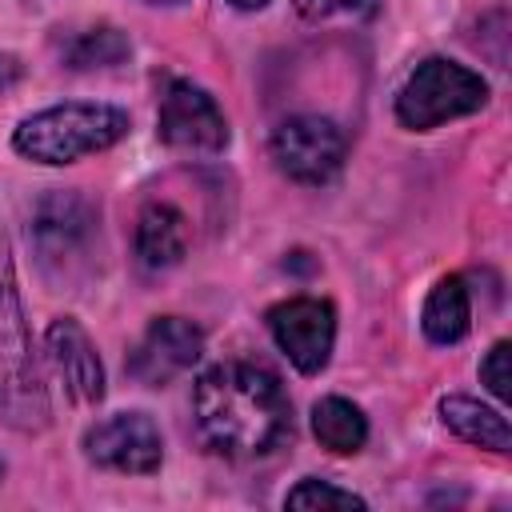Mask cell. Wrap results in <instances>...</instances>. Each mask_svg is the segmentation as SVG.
Here are the masks:
<instances>
[{
	"label": "cell",
	"instance_id": "cell-1",
	"mask_svg": "<svg viewBox=\"0 0 512 512\" xmlns=\"http://www.w3.org/2000/svg\"><path fill=\"white\" fill-rule=\"evenodd\" d=\"M196 428L212 452L232 460L268 456L292 440V404L276 372L260 364H216L192 388Z\"/></svg>",
	"mask_w": 512,
	"mask_h": 512
},
{
	"label": "cell",
	"instance_id": "cell-2",
	"mask_svg": "<svg viewBox=\"0 0 512 512\" xmlns=\"http://www.w3.org/2000/svg\"><path fill=\"white\" fill-rule=\"evenodd\" d=\"M0 420L16 432H44L52 420V404L32 352L4 228H0Z\"/></svg>",
	"mask_w": 512,
	"mask_h": 512
},
{
	"label": "cell",
	"instance_id": "cell-3",
	"mask_svg": "<svg viewBox=\"0 0 512 512\" xmlns=\"http://www.w3.org/2000/svg\"><path fill=\"white\" fill-rule=\"evenodd\" d=\"M124 136H128L124 108L68 100V104H52V108L20 120V128L12 132V148L36 164H72L80 156L112 148Z\"/></svg>",
	"mask_w": 512,
	"mask_h": 512
},
{
	"label": "cell",
	"instance_id": "cell-4",
	"mask_svg": "<svg viewBox=\"0 0 512 512\" xmlns=\"http://www.w3.org/2000/svg\"><path fill=\"white\" fill-rule=\"evenodd\" d=\"M488 104V80L456 60L428 56L420 60L404 88L396 92V120L412 132H428L444 120L472 116Z\"/></svg>",
	"mask_w": 512,
	"mask_h": 512
},
{
	"label": "cell",
	"instance_id": "cell-5",
	"mask_svg": "<svg viewBox=\"0 0 512 512\" xmlns=\"http://www.w3.org/2000/svg\"><path fill=\"white\" fill-rule=\"evenodd\" d=\"M28 236L48 272L72 276V264H80L96 240V208L80 192H48L32 212Z\"/></svg>",
	"mask_w": 512,
	"mask_h": 512
},
{
	"label": "cell",
	"instance_id": "cell-6",
	"mask_svg": "<svg viewBox=\"0 0 512 512\" xmlns=\"http://www.w3.org/2000/svg\"><path fill=\"white\" fill-rule=\"evenodd\" d=\"M348 140L328 116H288L272 132V160L296 184H328L344 164Z\"/></svg>",
	"mask_w": 512,
	"mask_h": 512
},
{
	"label": "cell",
	"instance_id": "cell-7",
	"mask_svg": "<svg viewBox=\"0 0 512 512\" xmlns=\"http://www.w3.org/2000/svg\"><path fill=\"white\" fill-rule=\"evenodd\" d=\"M160 140L180 152H220L228 144V120L220 104L192 80H168L156 116Z\"/></svg>",
	"mask_w": 512,
	"mask_h": 512
},
{
	"label": "cell",
	"instance_id": "cell-8",
	"mask_svg": "<svg viewBox=\"0 0 512 512\" xmlns=\"http://www.w3.org/2000/svg\"><path fill=\"white\" fill-rule=\"evenodd\" d=\"M268 328L280 352L296 364V372L316 376L336 344V312L320 296H292L276 308H268Z\"/></svg>",
	"mask_w": 512,
	"mask_h": 512
},
{
	"label": "cell",
	"instance_id": "cell-9",
	"mask_svg": "<svg viewBox=\"0 0 512 512\" xmlns=\"http://www.w3.org/2000/svg\"><path fill=\"white\" fill-rule=\"evenodd\" d=\"M84 456L108 472L148 476L164 460V440H160V428L152 416L116 412V416H108L84 432Z\"/></svg>",
	"mask_w": 512,
	"mask_h": 512
},
{
	"label": "cell",
	"instance_id": "cell-10",
	"mask_svg": "<svg viewBox=\"0 0 512 512\" xmlns=\"http://www.w3.org/2000/svg\"><path fill=\"white\" fill-rule=\"evenodd\" d=\"M204 352V332L184 320V316H160L148 324V332L140 336V344L128 356V376H136L140 384H168L176 376H184Z\"/></svg>",
	"mask_w": 512,
	"mask_h": 512
},
{
	"label": "cell",
	"instance_id": "cell-11",
	"mask_svg": "<svg viewBox=\"0 0 512 512\" xmlns=\"http://www.w3.org/2000/svg\"><path fill=\"white\" fill-rule=\"evenodd\" d=\"M48 356L76 404L104 400V364L96 356V344L72 316H60L48 324Z\"/></svg>",
	"mask_w": 512,
	"mask_h": 512
},
{
	"label": "cell",
	"instance_id": "cell-12",
	"mask_svg": "<svg viewBox=\"0 0 512 512\" xmlns=\"http://www.w3.org/2000/svg\"><path fill=\"white\" fill-rule=\"evenodd\" d=\"M188 252V220L172 204H148L136 224V256L148 272L176 268Z\"/></svg>",
	"mask_w": 512,
	"mask_h": 512
},
{
	"label": "cell",
	"instance_id": "cell-13",
	"mask_svg": "<svg viewBox=\"0 0 512 512\" xmlns=\"http://www.w3.org/2000/svg\"><path fill=\"white\" fill-rule=\"evenodd\" d=\"M440 420L448 432H456L460 440L488 448V452H508L512 448V432L500 408H488L472 396H444L440 400Z\"/></svg>",
	"mask_w": 512,
	"mask_h": 512
},
{
	"label": "cell",
	"instance_id": "cell-14",
	"mask_svg": "<svg viewBox=\"0 0 512 512\" xmlns=\"http://www.w3.org/2000/svg\"><path fill=\"white\" fill-rule=\"evenodd\" d=\"M468 324H472V304H468V288L460 276H444L436 280V288L428 292L424 300V312H420V328L432 344H456L468 336Z\"/></svg>",
	"mask_w": 512,
	"mask_h": 512
},
{
	"label": "cell",
	"instance_id": "cell-15",
	"mask_svg": "<svg viewBox=\"0 0 512 512\" xmlns=\"http://www.w3.org/2000/svg\"><path fill=\"white\" fill-rule=\"evenodd\" d=\"M312 432L328 452H360L368 440V420L352 400L324 396L312 408Z\"/></svg>",
	"mask_w": 512,
	"mask_h": 512
},
{
	"label": "cell",
	"instance_id": "cell-16",
	"mask_svg": "<svg viewBox=\"0 0 512 512\" xmlns=\"http://www.w3.org/2000/svg\"><path fill=\"white\" fill-rule=\"evenodd\" d=\"M132 52V44H128V36L120 32V28H88V32H80L68 48H64V60H68V68H112V64H120L124 56Z\"/></svg>",
	"mask_w": 512,
	"mask_h": 512
},
{
	"label": "cell",
	"instance_id": "cell-17",
	"mask_svg": "<svg viewBox=\"0 0 512 512\" xmlns=\"http://www.w3.org/2000/svg\"><path fill=\"white\" fill-rule=\"evenodd\" d=\"M284 504L288 508H300V512H316V508H368L356 492H348V488H336V484H328V480H300L288 496H284Z\"/></svg>",
	"mask_w": 512,
	"mask_h": 512
},
{
	"label": "cell",
	"instance_id": "cell-18",
	"mask_svg": "<svg viewBox=\"0 0 512 512\" xmlns=\"http://www.w3.org/2000/svg\"><path fill=\"white\" fill-rule=\"evenodd\" d=\"M508 340H496L492 348H488V356L480 360V380H484V388L496 396V400H508Z\"/></svg>",
	"mask_w": 512,
	"mask_h": 512
},
{
	"label": "cell",
	"instance_id": "cell-19",
	"mask_svg": "<svg viewBox=\"0 0 512 512\" xmlns=\"http://www.w3.org/2000/svg\"><path fill=\"white\" fill-rule=\"evenodd\" d=\"M20 76H24V64H20L12 52H0V92H8Z\"/></svg>",
	"mask_w": 512,
	"mask_h": 512
},
{
	"label": "cell",
	"instance_id": "cell-20",
	"mask_svg": "<svg viewBox=\"0 0 512 512\" xmlns=\"http://www.w3.org/2000/svg\"><path fill=\"white\" fill-rule=\"evenodd\" d=\"M332 8H344V12H356V16H372L376 0H332Z\"/></svg>",
	"mask_w": 512,
	"mask_h": 512
},
{
	"label": "cell",
	"instance_id": "cell-21",
	"mask_svg": "<svg viewBox=\"0 0 512 512\" xmlns=\"http://www.w3.org/2000/svg\"><path fill=\"white\" fill-rule=\"evenodd\" d=\"M228 4H236V8H244V12H256V8H264L268 0H228Z\"/></svg>",
	"mask_w": 512,
	"mask_h": 512
},
{
	"label": "cell",
	"instance_id": "cell-22",
	"mask_svg": "<svg viewBox=\"0 0 512 512\" xmlns=\"http://www.w3.org/2000/svg\"><path fill=\"white\" fill-rule=\"evenodd\" d=\"M148 4H180V0H148Z\"/></svg>",
	"mask_w": 512,
	"mask_h": 512
},
{
	"label": "cell",
	"instance_id": "cell-23",
	"mask_svg": "<svg viewBox=\"0 0 512 512\" xmlns=\"http://www.w3.org/2000/svg\"><path fill=\"white\" fill-rule=\"evenodd\" d=\"M0 476H4V460H0Z\"/></svg>",
	"mask_w": 512,
	"mask_h": 512
}]
</instances>
